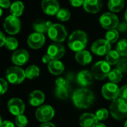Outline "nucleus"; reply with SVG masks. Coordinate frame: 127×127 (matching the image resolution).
<instances>
[{"instance_id": "f257e3e1", "label": "nucleus", "mask_w": 127, "mask_h": 127, "mask_svg": "<svg viewBox=\"0 0 127 127\" xmlns=\"http://www.w3.org/2000/svg\"><path fill=\"white\" fill-rule=\"evenodd\" d=\"M75 106L80 109L91 107L95 100V96L92 91L87 88H81L76 90L72 97Z\"/></svg>"}, {"instance_id": "f03ea898", "label": "nucleus", "mask_w": 127, "mask_h": 127, "mask_svg": "<svg viewBox=\"0 0 127 127\" xmlns=\"http://www.w3.org/2000/svg\"><path fill=\"white\" fill-rule=\"evenodd\" d=\"M88 44V35L85 32L78 30L71 33L68 39L69 48L75 51H83Z\"/></svg>"}, {"instance_id": "7ed1b4c3", "label": "nucleus", "mask_w": 127, "mask_h": 127, "mask_svg": "<svg viewBox=\"0 0 127 127\" xmlns=\"http://www.w3.org/2000/svg\"><path fill=\"white\" fill-rule=\"evenodd\" d=\"M110 113L113 118L121 121L127 118V100L122 98H117L112 100L109 106Z\"/></svg>"}, {"instance_id": "20e7f679", "label": "nucleus", "mask_w": 127, "mask_h": 127, "mask_svg": "<svg viewBox=\"0 0 127 127\" xmlns=\"http://www.w3.org/2000/svg\"><path fill=\"white\" fill-rule=\"evenodd\" d=\"M111 71V65L106 61H99L96 63L91 68V74L94 79L103 80L108 77Z\"/></svg>"}, {"instance_id": "39448f33", "label": "nucleus", "mask_w": 127, "mask_h": 127, "mask_svg": "<svg viewBox=\"0 0 127 127\" xmlns=\"http://www.w3.org/2000/svg\"><path fill=\"white\" fill-rule=\"evenodd\" d=\"M26 78L25 71L19 66H12L6 71V80L11 84L18 85Z\"/></svg>"}, {"instance_id": "423d86ee", "label": "nucleus", "mask_w": 127, "mask_h": 127, "mask_svg": "<svg viewBox=\"0 0 127 127\" xmlns=\"http://www.w3.org/2000/svg\"><path fill=\"white\" fill-rule=\"evenodd\" d=\"M47 33L49 37L55 42H62L67 36V30L61 24H52Z\"/></svg>"}, {"instance_id": "0eeeda50", "label": "nucleus", "mask_w": 127, "mask_h": 127, "mask_svg": "<svg viewBox=\"0 0 127 127\" xmlns=\"http://www.w3.org/2000/svg\"><path fill=\"white\" fill-rule=\"evenodd\" d=\"M3 27L4 31L8 34L14 35L19 32L21 28V22L18 17L10 15L4 19Z\"/></svg>"}, {"instance_id": "6e6552de", "label": "nucleus", "mask_w": 127, "mask_h": 127, "mask_svg": "<svg viewBox=\"0 0 127 127\" xmlns=\"http://www.w3.org/2000/svg\"><path fill=\"white\" fill-rule=\"evenodd\" d=\"M55 116L54 109L49 105L40 106L35 112L37 120L41 123L49 122Z\"/></svg>"}, {"instance_id": "1a4fd4ad", "label": "nucleus", "mask_w": 127, "mask_h": 127, "mask_svg": "<svg viewBox=\"0 0 127 127\" xmlns=\"http://www.w3.org/2000/svg\"><path fill=\"white\" fill-rule=\"evenodd\" d=\"M100 23L103 28L109 31L118 28L119 25V19L115 13L108 12L103 13L100 16Z\"/></svg>"}, {"instance_id": "9d476101", "label": "nucleus", "mask_w": 127, "mask_h": 127, "mask_svg": "<svg viewBox=\"0 0 127 127\" xmlns=\"http://www.w3.org/2000/svg\"><path fill=\"white\" fill-rule=\"evenodd\" d=\"M101 92L105 99L108 100H114L119 97L120 88L117 84L110 82L103 86Z\"/></svg>"}, {"instance_id": "9b49d317", "label": "nucleus", "mask_w": 127, "mask_h": 127, "mask_svg": "<svg viewBox=\"0 0 127 127\" xmlns=\"http://www.w3.org/2000/svg\"><path fill=\"white\" fill-rule=\"evenodd\" d=\"M91 51L94 54L100 57L107 55V54L111 51V43L106 39H98L92 44Z\"/></svg>"}, {"instance_id": "f8f14e48", "label": "nucleus", "mask_w": 127, "mask_h": 127, "mask_svg": "<svg viewBox=\"0 0 127 127\" xmlns=\"http://www.w3.org/2000/svg\"><path fill=\"white\" fill-rule=\"evenodd\" d=\"M7 109L10 114L18 116L23 115L25 109V105L21 99L13 97L7 102Z\"/></svg>"}, {"instance_id": "ddd939ff", "label": "nucleus", "mask_w": 127, "mask_h": 127, "mask_svg": "<svg viewBox=\"0 0 127 127\" xmlns=\"http://www.w3.org/2000/svg\"><path fill=\"white\" fill-rule=\"evenodd\" d=\"M65 54L64 46L61 42H55L50 45L47 49V54L52 60H59Z\"/></svg>"}, {"instance_id": "4468645a", "label": "nucleus", "mask_w": 127, "mask_h": 127, "mask_svg": "<svg viewBox=\"0 0 127 127\" xmlns=\"http://www.w3.org/2000/svg\"><path fill=\"white\" fill-rule=\"evenodd\" d=\"M27 42L31 48L39 49L45 43V36L43 33L34 32L29 35Z\"/></svg>"}, {"instance_id": "2eb2a0df", "label": "nucleus", "mask_w": 127, "mask_h": 127, "mask_svg": "<svg viewBox=\"0 0 127 127\" xmlns=\"http://www.w3.org/2000/svg\"><path fill=\"white\" fill-rule=\"evenodd\" d=\"M41 7L43 12L49 16L57 14L60 10L59 3L57 0H42Z\"/></svg>"}, {"instance_id": "dca6fc26", "label": "nucleus", "mask_w": 127, "mask_h": 127, "mask_svg": "<svg viewBox=\"0 0 127 127\" xmlns=\"http://www.w3.org/2000/svg\"><path fill=\"white\" fill-rule=\"evenodd\" d=\"M29 60V54L25 49H19L15 51L12 56L11 60L13 63L17 66L25 65Z\"/></svg>"}, {"instance_id": "f3484780", "label": "nucleus", "mask_w": 127, "mask_h": 127, "mask_svg": "<svg viewBox=\"0 0 127 127\" xmlns=\"http://www.w3.org/2000/svg\"><path fill=\"white\" fill-rule=\"evenodd\" d=\"M94 77L91 71L88 70H82L78 73L76 77L77 83L82 88H86L93 83Z\"/></svg>"}, {"instance_id": "a211bd4d", "label": "nucleus", "mask_w": 127, "mask_h": 127, "mask_svg": "<svg viewBox=\"0 0 127 127\" xmlns=\"http://www.w3.org/2000/svg\"><path fill=\"white\" fill-rule=\"evenodd\" d=\"M98 124L99 121L93 113L86 112L79 118V124L82 127H95Z\"/></svg>"}, {"instance_id": "6ab92c4d", "label": "nucleus", "mask_w": 127, "mask_h": 127, "mask_svg": "<svg viewBox=\"0 0 127 127\" xmlns=\"http://www.w3.org/2000/svg\"><path fill=\"white\" fill-rule=\"evenodd\" d=\"M45 100V95L40 90H34L29 94L28 103L32 106H40Z\"/></svg>"}, {"instance_id": "aec40b11", "label": "nucleus", "mask_w": 127, "mask_h": 127, "mask_svg": "<svg viewBox=\"0 0 127 127\" xmlns=\"http://www.w3.org/2000/svg\"><path fill=\"white\" fill-rule=\"evenodd\" d=\"M102 0H85L83 7L89 13H97L103 7Z\"/></svg>"}, {"instance_id": "412c9836", "label": "nucleus", "mask_w": 127, "mask_h": 127, "mask_svg": "<svg viewBox=\"0 0 127 127\" xmlns=\"http://www.w3.org/2000/svg\"><path fill=\"white\" fill-rule=\"evenodd\" d=\"M49 71L55 76L61 75L64 71V65L60 60H51L48 64Z\"/></svg>"}, {"instance_id": "4be33fe9", "label": "nucleus", "mask_w": 127, "mask_h": 127, "mask_svg": "<svg viewBox=\"0 0 127 127\" xmlns=\"http://www.w3.org/2000/svg\"><path fill=\"white\" fill-rule=\"evenodd\" d=\"M76 60L78 63L82 65H87L90 64L92 61V56L89 51L83 50L79 52H76L75 56Z\"/></svg>"}, {"instance_id": "5701e85b", "label": "nucleus", "mask_w": 127, "mask_h": 127, "mask_svg": "<svg viewBox=\"0 0 127 127\" xmlns=\"http://www.w3.org/2000/svg\"><path fill=\"white\" fill-rule=\"evenodd\" d=\"M52 25V23L50 21H44V20H37L33 24V28L35 32L44 33L48 32L50 27Z\"/></svg>"}, {"instance_id": "b1692460", "label": "nucleus", "mask_w": 127, "mask_h": 127, "mask_svg": "<svg viewBox=\"0 0 127 127\" xmlns=\"http://www.w3.org/2000/svg\"><path fill=\"white\" fill-rule=\"evenodd\" d=\"M24 8V4L21 1H15L11 4L10 7V11L11 15L19 17L22 14Z\"/></svg>"}, {"instance_id": "393cba45", "label": "nucleus", "mask_w": 127, "mask_h": 127, "mask_svg": "<svg viewBox=\"0 0 127 127\" xmlns=\"http://www.w3.org/2000/svg\"><path fill=\"white\" fill-rule=\"evenodd\" d=\"M125 0H109L108 3L109 8L114 13L120 12L124 7Z\"/></svg>"}, {"instance_id": "a878e982", "label": "nucleus", "mask_w": 127, "mask_h": 127, "mask_svg": "<svg viewBox=\"0 0 127 127\" xmlns=\"http://www.w3.org/2000/svg\"><path fill=\"white\" fill-rule=\"evenodd\" d=\"M106 61L110 65H117L118 63L121 60V55L120 54L115 50H111L106 55Z\"/></svg>"}, {"instance_id": "bb28decb", "label": "nucleus", "mask_w": 127, "mask_h": 127, "mask_svg": "<svg viewBox=\"0 0 127 127\" xmlns=\"http://www.w3.org/2000/svg\"><path fill=\"white\" fill-rule=\"evenodd\" d=\"M40 68L35 65H29L25 71V77L29 80H33L37 78L40 75Z\"/></svg>"}, {"instance_id": "cd10ccee", "label": "nucleus", "mask_w": 127, "mask_h": 127, "mask_svg": "<svg viewBox=\"0 0 127 127\" xmlns=\"http://www.w3.org/2000/svg\"><path fill=\"white\" fill-rule=\"evenodd\" d=\"M108 78L111 83L117 84L121 81V80L123 78V73L120 70H118V68L113 69L109 74Z\"/></svg>"}, {"instance_id": "c85d7f7f", "label": "nucleus", "mask_w": 127, "mask_h": 127, "mask_svg": "<svg viewBox=\"0 0 127 127\" xmlns=\"http://www.w3.org/2000/svg\"><path fill=\"white\" fill-rule=\"evenodd\" d=\"M55 95L60 100H66L69 96L68 87H58V86H56Z\"/></svg>"}, {"instance_id": "c756f323", "label": "nucleus", "mask_w": 127, "mask_h": 127, "mask_svg": "<svg viewBox=\"0 0 127 127\" xmlns=\"http://www.w3.org/2000/svg\"><path fill=\"white\" fill-rule=\"evenodd\" d=\"M117 51L120 54L121 56L127 57V39H124L118 42L117 44Z\"/></svg>"}, {"instance_id": "7c9ffc66", "label": "nucleus", "mask_w": 127, "mask_h": 127, "mask_svg": "<svg viewBox=\"0 0 127 127\" xmlns=\"http://www.w3.org/2000/svg\"><path fill=\"white\" fill-rule=\"evenodd\" d=\"M118 38H119V33H118V31L115 29L109 30L106 33V39L110 43L116 42L118 40Z\"/></svg>"}, {"instance_id": "2f4dec72", "label": "nucleus", "mask_w": 127, "mask_h": 127, "mask_svg": "<svg viewBox=\"0 0 127 127\" xmlns=\"http://www.w3.org/2000/svg\"><path fill=\"white\" fill-rule=\"evenodd\" d=\"M4 45L7 48V49L10 51H14L18 47V41L16 38L9 36V37H7Z\"/></svg>"}, {"instance_id": "473e14b6", "label": "nucleus", "mask_w": 127, "mask_h": 127, "mask_svg": "<svg viewBox=\"0 0 127 127\" xmlns=\"http://www.w3.org/2000/svg\"><path fill=\"white\" fill-rule=\"evenodd\" d=\"M56 16L58 20L61 22H65L70 19V11L66 8H61L59 11L57 13Z\"/></svg>"}, {"instance_id": "72a5a7b5", "label": "nucleus", "mask_w": 127, "mask_h": 127, "mask_svg": "<svg viewBox=\"0 0 127 127\" xmlns=\"http://www.w3.org/2000/svg\"><path fill=\"white\" fill-rule=\"evenodd\" d=\"M109 111L108 109H105V108H103V109H98L96 113H95V115L97 117V118L98 119L99 121H105L109 117Z\"/></svg>"}, {"instance_id": "f704fd0d", "label": "nucleus", "mask_w": 127, "mask_h": 127, "mask_svg": "<svg viewBox=\"0 0 127 127\" xmlns=\"http://www.w3.org/2000/svg\"><path fill=\"white\" fill-rule=\"evenodd\" d=\"M28 118L24 115H20L16 116L15 118V124L18 127H25L28 125Z\"/></svg>"}, {"instance_id": "c9c22d12", "label": "nucleus", "mask_w": 127, "mask_h": 127, "mask_svg": "<svg viewBox=\"0 0 127 127\" xmlns=\"http://www.w3.org/2000/svg\"><path fill=\"white\" fill-rule=\"evenodd\" d=\"M117 68L120 70L122 73L127 72V59L124 58L121 59L120 61L117 64Z\"/></svg>"}, {"instance_id": "e433bc0d", "label": "nucleus", "mask_w": 127, "mask_h": 127, "mask_svg": "<svg viewBox=\"0 0 127 127\" xmlns=\"http://www.w3.org/2000/svg\"><path fill=\"white\" fill-rule=\"evenodd\" d=\"M7 83L3 78H0V95H4L7 90Z\"/></svg>"}, {"instance_id": "4c0bfd02", "label": "nucleus", "mask_w": 127, "mask_h": 127, "mask_svg": "<svg viewBox=\"0 0 127 127\" xmlns=\"http://www.w3.org/2000/svg\"><path fill=\"white\" fill-rule=\"evenodd\" d=\"M55 85L58 87H68L67 81L63 77H58L55 80Z\"/></svg>"}, {"instance_id": "58836bf2", "label": "nucleus", "mask_w": 127, "mask_h": 127, "mask_svg": "<svg viewBox=\"0 0 127 127\" xmlns=\"http://www.w3.org/2000/svg\"><path fill=\"white\" fill-rule=\"evenodd\" d=\"M119 97L122 98L124 100H127V85L123 86L120 89V94H119Z\"/></svg>"}, {"instance_id": "ea45409f", "label": "nucleus", "mask_w": 127, "mask_h": 127, "mask_svg": "<svg viewBox=\"0 0 127 127\" xmlns=\"http://www.w3.org/2000/svg\"><path fill=\"white\" fill-rule=\"evenodd\" d=\"M69 1H70V3L71 4L72 6L78 7L83 5L85 0H69Z\"/></svg>"}, {"instance_id": "a19ab883", "label": "nucleus", "mask_w": 127, "mask_h": 127, "mask_svg": "<svg viewBox=\"0 0 127 127\" xmlns=\"http://www.w3.org/2000/svg\"><path fill=\"white\" fill-rule=\"evenodd\" d=\"M11 5L10 0H0V7L1 8H8Z\"/></svg>"}, {"instance_id": "79ce46f5", "label": "nucleus", "mask_w": 127, "mask_h": 127, "mask_svg": "<svg viewBox=\"0 0 127 127\" xmlns=\"http://www.w3.org/2000/svg\"><path fill=\"white\" fill-rule=\"evenodd\" d=\"M118 31H121V32H125V31H127V22H121V23H119V25H118Z\"/></svg>"}, {"instance_id": "37998d69", "label": "nucleus", "mask_w": 127, "mask_h": 127, "mask_svg": "<svg viewBox=\"0 0 127 127\" xmlns=\"http://www.w3.org/2000/svg\"><path fill=\"white\" fill-rule=\"evenodd\" d=\"M0 127H15V126L10 121H2Z\"/></svg>"}, {"instance_id": "c03bdc74", "label": "nucleus", "mask_w": 127, "mask_h": 127, "mask_svg": "<svg viewBox=\"0 0 127 127\" xmlns=\"http://www.w3.org/2000/svg\"><path fill=\"white\" fill-rule=\"evenodd\" d=\"M6 39L7 38L5 37V36L4 35V33L1 31H0V48L5 45Z\"/></svg>"}, {"instance_id": "a18cd8bd", "label": "nucleus", "mask_w": 127, "mask_h": 127, "mask_svg": "<svg viewBox=\"0 0 127 127\" xmlns=\"http://www.w3.org/2000/svg\"><path fill=\"white\" fill-rule=\"evenodd\" d=\"M51 58L49 57V56L48 54H45L42 57V62L45 64H49V62L51 61Z\"/></svg>"}, {"instance_id": "49530a36", "label": "nucleus", "mask_w": 127, "mask_h": 127, "mask_svg": "<svg viewBox=\"0 0 127 127\" xmlns=\"http://www.w3.org/2000/svg\"><path fill=\"white\" fill-rule=\"evenodd\" d=\"M40 127H56L55 125L51 122H46V123H42V124L40 126Z\"/></svg>"}, {"instance_id": "de8ad7c7", "label": "nucleus", "mask_w": 127, "mask_h": 127, "mask_svg": "<svg viewBox=\"0 0 127 127\" xmlns=\"http://www.w3.org/2000/svg\"><path fill=\"white\" fill-rule=\"evenodd\" d=\"M95 127H106V126L104 124H101V123L100 124V123H99Z\"/></svg>"}, {"instance_id": "09e8293b", "label": "nucleus", "mask_w": 127, "mask_h": 127, "mask_svg": "<svg viewBox=\"0 0 127 127\" xmlns=\"http://www.w3.org/2000/svg\"><path fill=\"white\" fill-rule=\"evenodd\" d=\"M2 9H1V7H0V16H1V15H2Z\"/></svg>"}, {"instance_id": "8fccbe9b", "label": "nucleus", "mask_w": 127, "mask_h": 127, "mask_svg": "<svg viewBox=\"0 0 127 127\" xmlns=\"http://www.w3.org/2000/svg\"><path fill=\"white\" fill-rule=\"evenodd\" d=\"M125 19H126V20H127V10H126V12H125Z\"/></svg>"}, {"instance_id": "3c124183", "label": "nucleus", "mask_w": 127, "mask_h": 127, "mask_svg": "<svg viewBox=\"0 0 127 127\" xmlns=\"http://www.w3.org/2000/svg\"><path fill=\"white\" fill-rule=\"evenodd\" d=\"M124 127H127V120L125 121V123H124Z\"/></svg>"}, {"instance_id": "603ef678", "label": "nucleus", "mask_w": 127, "mask_h": 127, "mask_svg": "<svg viewBox=\"0 0 127 127\" xmlns=\"http://www.w3.org/2000/svg\"><path fill=\"white\" fill-rule=\"evenodd\" d=\"M1 123H2V121H1V116H0V127H1Z\"/></svg>"}]
</instances>
